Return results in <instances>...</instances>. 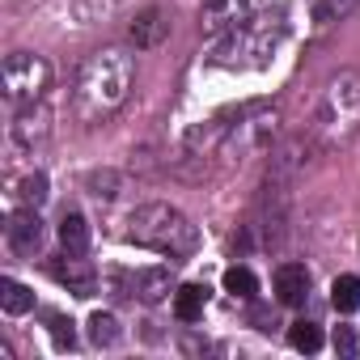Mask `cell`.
Returning <instances> with one entry per match:
<instances>
[{
  "label": "cell",
  "instance_id": "13",
  "mask_svg": "<svg viewBox=\"0 0 360 360\" xmlns=\"http://www.w3.org/2000/svg\"><path fill=\"white\" fill-rule=\"evenodd\" d=\"M51 276H56L60 284H68L77 297H89V292H94V271L81 263V255H68V263L56 259V263H51Z\"/></svg>",
  "mask_w": 360,
  "mask_h": 360
},
{
  "label": "cell",
  "instance_id": "11",
  "mask_svg": "<svg viewBox=\"0 0 360 360\" xmlns=\"http://www.w3.org/2000/svg\"><path fill=\"white\" fill-rule=\"evenodd\" d=\"M169 34V22H165V13L157 9V5H148V9H140L136 18H131V26H127V39L136 43V47H157L161 39Z\"/></svg>",
  "mask_w": 360,
  "mask_h": 360
},
{
  "label": "cell",
  "instance_id": "12",
  "mask_svg": "<svg viewBox=\"0 0 360 360\" xmlns=\"http://www.w3.org/2000/svg\"><path fill=\"white\" fill-rule=\"evenodd\" d=\"M131 292L144 301V305H157L174 292V271L169 267H140L131 276Z\"/></svg>",
  "mask_w": 360,
  "mask_h": 360
},
{
  "label": "cell",
  "instance_id": "23",
  "mask_svg": "<svg viewBox=\"0 0 360 360\" xmlns=\"http://www.w3.org/2000/svg\"><path fill=\"white\" fill-rule=\"evenodd\" d=\"M47 326H51V339H56V347H72V318H64V314H47Z\"/></svg>",
  "mask_w": 360,
  "mask_h": 360
},
{
  "label": "cell",
  "instance_id": "1",
  "mask_svg": "<svg viewBox=\"0 0 360 360\" xmlns=\"http://www.w3.org/2000/svg\"><path fill=\"white\" fill-rule=\"evenodd\" d=\"M131 85H136V56L127 47H102V51H94L81 64V72H77V89H72L77 119L89 123V127L102 123V119H110L127 102Z\"/></svg>",
  "mask_w": 360,
  "mask_h": 360
},
{
  "label": "cell",
  "instance_id": "21",
  "mask_svg": "<svg viewBox=\"0 0 360 360\" xmlns=\"http://www.w3.org/2000/svg\"><path fill=\"white\" fill-rule=\"evenodd\" d=\"M288 343H292L297 352H318V347H322V330H318L314 322H292V326H288Z\"/></svg>",
  "mask_w": 360,
  "mask_h": 360
},
{
  "label": "cell",
  "instance_id": "4",
  "mask_svg": "<svg viewBox=\"0 0 360 360\" xmlns=\"http://www.w3.org/2000/svg\"><path fill=\"white\" fill-rule=\"evenodd\" d=\"M280 34H284L280 22H271V18H250L246 26L221 34L212 60H217L221 68H263V64L276 56Z\"/></svg>",
  "mask_w": 360,
  "mask_h": 360
},
{
  "label": "cell",
  "instance_id": "2",
  "mask_svg": "<svg viewBox=\"0 0 360 360\" xmlns=\"http://www.w3.org/2000/svg\"><path fill=\"white\" fill-rule=\"evenodd\" d=\"M127 242L169 259H191L200 250V229L191 225V217H183L169 204H140L127 217Z\"/></svg>",
  "mask_w": 360,
  "mask_h": 360
},
{
  "label": "cell",
  "instance_id": "5",
  "mask_svg": "<svg viewBox=\"0 0 360 360\" xmlns=\"http://www.w3.org/2000/svg\"><path fill=\"white\" fill-rule=\"evenodd\" d=\"M276 131H280V106H276V102H250V106H242L238 119L229 123L221 153L233 157V161H242V157H250V153H263V148L276 140Z\"/></svg>",
  "mask_w": 360,
  "mask_h": 360
},
{
  "label": "cell",
  "instance_id": "3",
  "mask_svg": "<svg viewBox=\"0 0 360 360\" xmlns=\"http://www.w3.org/2000/svg\"><path fill=\"white\" fill-rule=\"evenodd\" d=\"M314 136L335 148L347 144L352 136H360V72H335L318 98V119H314Z\"/></svg>",
  "mask_w": 360,
  "mask_h": 360
},
{
  "label": "cell",
  "instance_id": "14",
  "mask_svg": "<svg viewBox=\"0 0 360 360\" xmlns=\"http://www.w3.org/2000/svg\"><path fill=\"white\" fill-rule=\"evenodd\" d=\"M208 309V288L204 284H183L174 288V318L178 322H200Z\"/></svg>",
  "mask_w": 360,
  "mask_h": 360
},
{
  "label": "cell",
  "instance_id": "22",
  "mask_svg": "<svg viewBox=\"0 0 360 360\" xmlns=\"http://www.w3.org/2000/svg\"><path fill=\"white\" fill-rule=\"evenodd\" d=\"M85 187H89V195H94V200H115L119 174H110V169H102V174H89V178H85Z\"/></svg>",
  "mask_w": 360,
  "mask_h": 360
},
{
  "label": "cell",
  "instance_id": "8",
  "mask_svg": "<svg viewBox=\"0 0 360 360\" xmlns=\"http://www.w3.org/2000/svg\"><path fill=\"white\" fill-rule=\"evenodd\" d=\"M271 288H276L280 305H288V309L305 305V297H309V267L305 263H280L276 276H271Z\"/></svg>",
  "mask_w": 360,
  "mask_h": 360
},
{
  "label": "cell",
  "instance_id": "10",
  "mask_svg": "<svg viewBox=\"0 0 360 360\" xmlns=\"http://www.w3.org/2000/svg\"><path fill=\"white\" fill-rule=\"evenodd\" d=\"M5 238H9V246H13L18 255H34V250L43 246V221H39V212H34V208H18V212H9Z\"/></svg>",
  "mask_w": 360,
  "mask_h": 360
},
{
  "label": "cell",
  "instance_id": "20",
  "mask_svg": "<svg viewBox=\"0 0 360 360\" xmlns=\"http://www.w3.org/2000/svg\"><path fill=\"white\" fill-rule=\"evenodd\" d=\"M119 318L115 314H94L89 318V339L98 343V347H110V343H119Z\"/></svg>",
  "mask_w": 360,
  "mask_h": 360
},
{
  "label": "cell",
  "instance_id": "16",
  "mask_svg": "<svg viewBox=\"0 0 360 360\" xmlns=\"http://www.w3.org/2000/svg\"><path fill=\"white\" fill-rule=\"evenodd\" d=\"M60 242H64L68 255H85V250H89V221H85L81 212H64V221H60Z\"/></svg>",
  "mask_w": 360,
  "mask_h": 360
},
{
  "label": "cell",
  "instance_id": "9",
  "mask_svg": "<svg viewBox=\"0 0 360 360\" xmlns=\"http://www.w3.org/2000/svg\"><path fill=\"white\" fill-rule=\"evenodd\" d=\"M51 136V110L43 106V102H26V106H18L13 110V140L18 144H39V140H47Z\"/></svg>",
  "mask_w": 360,
  "mask_h": 360
},
{
  "label": "cell",
  "instance_id": "6",
  "mask_svg": "<svg viewBox=\"0 0 360 360\" xmlns=\"http://www.w3.org/2000/svg\"><path fill=\"white\" fill-rule=\"evenodd\" d=\"M51 85V64L34 51H13L5 60V98L9 106H26V102H43V89Z\"/></svg>",
  "mask_w": 360,
  "mask_h": 360
},
{
  "label": "cell",
  "instance_id": "7",
  "mask_svg": "<svg viewBox=\"0 0 360 360\" xmlns=\"http://www.w3.org/2000/svg\"><path fill=\"white\" fill-rule=\"evenodd\" d=\"M255 18V0H204L200 5V30L221 39Z\"/></svg>",
  "mask_w": 360,
  "mask_h": 360
},
{
  "label": "cell",
  "instance_id": "19",
  "mask_svg": "<svg viewBox=\"0 0 360 360\" xmlns=\"http://www.w3.org/2000/svg\"><path fill=\"white\" fill-rule=\"evenodd\" d=\"M13 195H18L26 208H39V204L47 200V174H39V169H34V174H26L22 183H18V191H13Z\"/></svg>",
  "mask_w": 360,
  "mask_h": 360
},
{
  "label": "cell",
  "instance_id": "24",
  "mask_svg": "<svg viewBox=\"0 0 360 360\" xmlns=\"http://www.w3.org/2000/svg\"><path fill=\"white\" fill-rule=\"evenodd\" d=\"M352 9H356V0H322L318 18H326V22H339V18H347Z\"/></svg>",
  "mask_w": 360,
  "mask_h": 360
},
{
  "label": "cell",
  "instance_id": "25",
  "mask_svg": "<svg viewBox=\"0 0 360 360\" xmlns=\"http://www.w3.org/2000/svg\"><path fill=\"white\" fill-rule=\"evenodd\" d=\"M335 352H343V356L356 352V335H352V326H339V330H335Z\"/></svg>",
  "mask_w": 360,
  "mask_h": 360
},
{
  "label": "cell",
  "instance_id": "17",
  "mask_svg": "<svg viewBox=\"0 0 360 360\" xmlns=\"http://www.w3.org/2000/svg\"><path fill=\"white\" fill-rule=\"evenodd\" d=\"M330 305H335L339 314H356V309H360V280H356V276H339V280L330 284Z\"/></svg>",
  "mask_w": 360,
  "mask_h": 360
},
{
  "label": "cell",
  "instance_id": "15",
  "mask_svg": "<svg viewBox=\"0 0 360 360\" xmlns=\"http://www.w3.org/2000/svg\"><path fill=\"white\" fill-rule=\"evenodd\" d=\"M0 309H5V314H30L34 309V292L22 284V280H13V276H5V280H0Z\"/></svg>",
  "mask_w": 360,
  "mask_h": 360
},
{
  "label": "cell",
  "instance_id": "18",
  "mask_svg": "<svg viewBox=\"0 0 360 360\" xmlns=\"http://www.w3.org/2000/svg\"><path fill=\"white\" fill-rule=\"evenodd\" d=\"M225 292H233V297L250 301V297L259 292V276H255L250 267H229V271H225Z\"/></svg>",
  "mask_w": 360,
  "mask_h": 360
}]
</instances>
